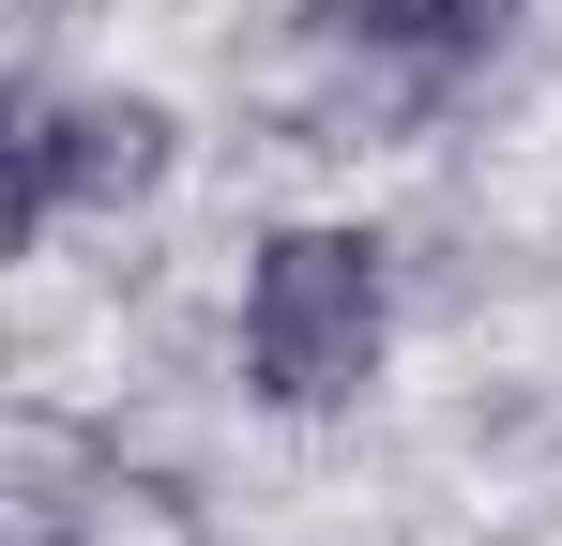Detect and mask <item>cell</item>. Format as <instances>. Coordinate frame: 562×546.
<instances>
[{
  "instance_id": "6da1fadb",
  "label": "cell",
  "mask_w": 562,
  "mask_h": 546,
  "mask_svg": "<svg viewBox=\"0 0 562 546\" xmlns=\"http://www.w3.org/2000/svg\"><path fill=\"white\" fill-rule=\"evenodd\" d=\"M395 334V273L366 228H274L244 273V395L259 410H350Z\"/></svg>"
},
{
  "instance_id": "7a4b0ae2",
  "label": "cell",
  "mask_w": 562,
  "mask_h": 546,
  "mask_svg": "<svg viewBox=\"0 0 562 546\" xmlns=\"http://www.w3.org/2000/svg\"><path fill=\"white\" fill-rule=\"evenodd\" d=\"M183 168V122L153 91H15V213L61 228V213H122Z\"/></svg>"
},
{
  "instance_id": "3957f363",
  "label": "cell",
  "mask_w": 562,
  "mask_h": 546,
  "mask_svg": "<svg viewBox=\"0 0 562 546\" xmlns=\"http://www.w3.org/2000/svg\"><path fill=\"white\" fill-rule=\"evenodd\" d=\"M319 15V46L380 91V106H441V91L517 31V0H304Z\"/></svg>"
}]
</instances>
